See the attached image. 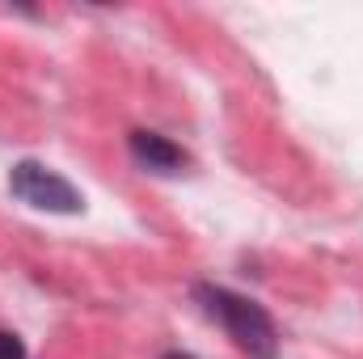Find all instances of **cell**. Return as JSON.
I'll return each instance as SVG.
<instances>
[{
	"label": "cell",
	"instance_id": "cell-1",
	"mask_svg": "<svg viewBox=\"0 0 363 359\" xmlns=\"http://www.w3.org/2000/svg\"><path fill=\"white\" fill-rule=\"evenodd\" d=\"M194 296L203 300V309L224 326V334H228L250 359H274L279 355V334H274V321L262 304H254V300L241 296V292L216 287V283H199Z\"/></svg>",
	"mask_w": 363,
	"mask_h": 359
},
{
	"label": "cell",
	"instance_id": "cell-2",
	"mask_svg": "<svg viewBox=\"0 0 363 359\" xmlns=\"http://www.w3.org/2000/svg\"><path fill=\"white\" fill-rule=\"evenodd\" d=\"M9 190H13L21 203L38 207V211H64V216L81 211V190H77L68 178H60L55 170L38 165V161H21V165H13V174H9Z\"/></svg>",
	"mask_w": 363,
	"mask_h": 359
},
{
	"label": "cell",
	"instance_id": "cell-3",
	"mask_svg": "<svg viewBox=\"0 0 363 359\" xmlns=\"http://www.w3.org/2000/svg\"><path fill=\"white\" fill-rule=\"evenodd\" d=\"M131 157L144 165V170H157V174H178L182 165H186V153H182L178 144H169L165 136H157V131H131Z\"/></svg>",
	"mask_w": 363,
	"mask_h": 359
},
{
	"label": "cell",
	"instance_id": "cell-4",
	"mask_svg": "<svg viewBox=\"0 0 363 359\" xmlns=\"http://www.w3.org/2000/svg\"><path fill=\"white\" fill-rule=\"evenodd\" d=\"M0 359H26L21 338H17V334H9V330H0Z\"/></svg>",
	"mask_w": 363,
	"mask_h": 359
},
{
	"label": "cell",
	"instance_id": "cell-5",
	"mask_svg": "<svg viewBox=\"0 0 363 359\" xmlns=\"http://www.w3.org/2000/svg\"><path fill=\"white\" fill-rule=\"evenodd\" d=\"M165 359H194V355H186V351H169Z\"/></svg>",
	"mask_w": 363,
	"mask_h": 359
}]
</instances>
